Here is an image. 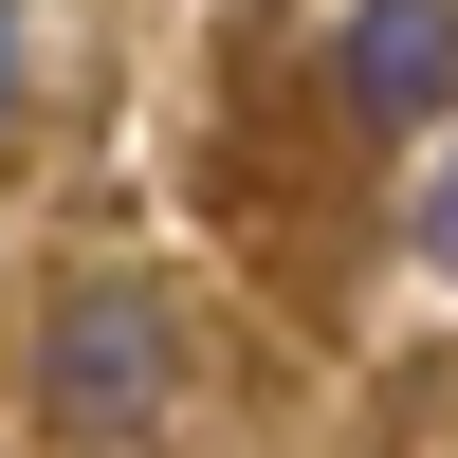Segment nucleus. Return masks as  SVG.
Segmentation results:
<instances>
[{
    "label": "nucleus",
    "instance_id": "nucleus-1",
    "mask_svg": "<svg viewBox=\"0 0 458 458\" xmlns=\"http://www.w3.org/2000/svg\"><path fill=\"white\" fill-rule=\"evenodd\" d=\"M37 386H55V422H73V440H147V422H165V386H183L165 293H147V276H73V293H55V330H37Z\"/></svg>",
    "mask_w": 458,
    "mask_h": 458
},
{
    "label": "nucleus",
    "instance_id": "nucleus-2",
    "mask_svg": "<svg viewBox=\"0 0 458 458\" xmlns=\"http://www.w3.org/2000/svg\"><path fill=\"white\" fill-rule=\"evenodd\" d=\"M330 73H349L367 129H440V110H458V0H349Z\"/></svg>",
    "mask_w": 458,
    "mask_h": 458
},
{
    "label": "nucleus",
    "instance_id": "nucleus-3",
    "mask_svg": "<svg viewBox=\"0 0 458 458\" xmlns=\"http://www.w3.org/2000/svg\"><path fill=\"white\" fill-rule=\"evenodd\" d=\"M403 239H422L440 276H458V147H440V183H422V202H403Z\"/></svg>",
    "mask_w": 458,
    "mask_h": 458
},
{
    "label": "nucleus",
    "instance_id": "nucleus-4",
    "mask_svg": "<svg viewBox=\"0 0 458 458\" xmlns=\"http://www.w3.org/2000/svg\"><path fill=\"white\" fill-rule=\"evenodd\" d=\"M19 110H37V37H19V0H0V147H19Z\"/></svg>",
    "mask_w": 458,
    "mask_h": 458
}]
</instances>
